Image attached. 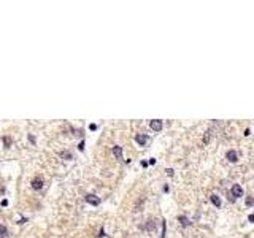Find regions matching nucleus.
Masks as SVG:
<instances>
[{"label":"nucleus","mask_w":254,"mask_h":238,"mask_svg":"<svg viewBox=\"0 0 254 238\" xmlns=\"http://www.w3.org/2000/svg\"><path fill=\"white\" fill-rule=\"evenodd\" d=\"M89 129H91V130H96L97 125H96V124H91V125H89Z\"/></svg>","instance_id":"aec40b11"},{"label":"nucleus","mask_w":254,"mask_h":238,"mask_svg":"<svg viewBox=\"0 0 254 238\" xmlns=\"http://www.w3.org/2000/svg\"><path fill=\"white\" fill-rule=\"evenodd\" d=\"M6 205H8V200L3 199V200H2V206H6Z\"/></svg>","instance_id":"6ab92c4d"},{"label":"nucleus","mask_w":254,"mask_h":238,"mask_svg":"<svg viewBox=\"0 0 254 238\" xmlns=\"http://www.w3.org/2000/svg\"><path fill=\"white\" fill-rule=\"evenodd\" d=\"M84 200H86L87 203H91V205H94V206L100 205V199L97 195H94V194H87V195L84 197Z\"/></svg>","instance_id":"7ed1b4c3"},{"label":"nucleus","mask_w":254,"mask_h":238,"mask_svg":"<svg viewBox=\"0 0 254 238\" xmlns=\"http://www.w3.org/2000/svg\"><path fill=\"white\" fill-rule=\"evenodd\" d=\"M165 172H167V175H168V176H173V173H175V172H173V170H172V168H167V170H165Z\"/></svg>","instance_id":"2eb2a0df"},{"label":"nucleus","mask_w":254,"mask_h":238,"mask_svg":"<svg viewBox=\"0 0 254 238\" xmlns=\"http://www.w3.org/2000/svg\"><path fill=\"white\" fill-rule=\"evenodd\" d=\"M113 154L116 159H123V148L121 146H113Z\"/></svg>","instance_id":"6e6552de"},{"label":"nucleus","mask_w":254,"mask_h":238,"mask_svg":"<svg viewBox=\"0 0 254 238\" xmlns=\"http://www.w3.org/2000/svg\"><path fill=\"white\" fill-rule=\"evenodd\" d=\"M210 200H211V203L216 206V208H221L222 202H221V197H219L218 194H211V195H210Z\"/></svg>","instance_id":"423d86ee"},{"label":"nucleus","mask_w":254,"mask_h":238,"mask_svg":"<svg viewBox=\"0 0 254 238\" xmlns=\"http://www.w3.org/2000/svg\"><path fill=\"white\" fill-rule=\"evenodd\" d=\"M3 143H5V146H6V148H10V146H11V138H8V137H3Z\"/></svg>","instance_id":"ddd939ff"},{"label":"nucleus","mask_w":254,"mask_h":238,"mask_svg":"<svg viewBox=\"0 0 254 238\" xmlns=\"http://www.w3.org/2000/svg\"><path fill=\"white\" fill-rule=\"evenodd\" d=\"M99 237H100V238H103V237H105V230H103V229H100V233H99Z\"/></svg>","instance_id":"f3484780"},{"label":"nucleus","mask_w":254,"mask_h":238,"mask_svg":"<svg viewBox=\"0 0 254 238\" xmlns=\"http://www.w3.org/2000/svg\"><path fill=\"white\" fill-rule=\"evenodd\" d=\"M43 179L42 178H35V179H32V187L35 189V190H38V189H42L43 187Z\"/></svg>","instance_id":"0eeeda50"},{"label":"nucleus","mask_w":254,"mask_h":238,"mask_svg":"<svg viewBox=\"0 0 254 238\" xmlns=\"http://www.w3.org/2000/svg\"><path fill=\"white\" fill-rule=\"evenodd\" d=\"M145 227H146V230H154L156 229V224L152 222V221H148V224Z\"/></svg>","instance_id":"f8f14e48"},{"label":"nucleus","mask_w":254,"mask_h":238,"mask_svg":"<svg viewBox=\"0 0 254 238\" xmlns=\"http://www.w3.org/2000/svg\"><path fill=\"white\" fill-rule=\"evenodd\" d=\"M78 148H80V151H83V149H84V141H81V143H80V146H78Z\"/></svg>","instance_id":"a211bd4d"},{"label":"nucleus","mask_w":254,"mask_h":238,"mask_svg":"<svg viewBox=\"0 0 254 238\" xmlns=\"http://www.w3.org/2000/svg\"><path fill=\"white\" fill-rule=\"evenodd\" d=\"M59 156H60V159H65V161H72V159H73L72 151H62Z\"/></svg>","instance_id":"1a4fd4ad"},{"label":"nucleus","mask_w":254,"mask_h":238,"mask_svg":"<svg viewBox=\"0 0 254 238\" xmlns=\"http://www.w3.org/2000/svg\"><path fill=\"white\" fill-rule=\"evenodd\" d=\"M226 157H227V161L230 162V164H237V162H238V152L233 151V149H230V151L226 152Z\"/></svg>","instance_id":"f03ea898"},{"label":"nucleus","mask_w":254,"mask_h":238,"mask_svg":"<svg viewBox=\"0 0 254 238\" xmlns=\"http://www.w3.org/2000/svg\"><path fill=\"white\" fill-rule=\"evenodd\" d=\"M149 127L154 132H161L162 130V121L161 119H152V121H149Z\"/></svg>","instance_id":"20e7f679"},{"label":"nucleus","mask_w":254,"mask_h":238,"mask_svg":"<svg viewBox=\"0 0 254 238\" xmlns=\"http://www.w3.org/2000/svg\"><path fill=\"white\" fill-rule=\"evenodd\" d=\"M246 205H248V206L254 205V199H253V197H248V199H246Z\"/></svg>","instance_id":"4468645a"},{"label":"nucleus","mask_w":254,"mask_h":238,"mask_svg":"<svg viewBox=\"0 0 254 238\" xmlns=\"http://www.w3.org/2000/svg\"><path fill=\"white\" fill-rule=\"evenodd\" d=\"M135 141H137L140 146H145V145L148 143V135H145V134H137V135H135Z\"/></svg>","instance_id":"39448f33"},{"label":"nucleus","mask_w":254,"mask_h":238,"mask_svg":"<svg viewBox=\"0 0 254 238\" xmlns=\"http://www.w3.org/2000/svg\"><path fill=\"white\" fill-rule=\"evenodd\" d=\"M230 194H232L233 200L238 199V197H243V187L240 184H233L232 189H230Z\"/></svg>","instance_id":"f257e3e1"},{"label":"nucleus","mask_w":254,"mask_h":238,"mask_svg":"<svg viewBox=\"0 0 254 238\" xmlns=\"http://www.w3.org/2000/svg\"><path fill=\"white\" fill-rule=\"evenodd\" d=\"M248 221H249V222H253V224H254V213H253V214H249V216H248Z\"/></svg>","instance_id":"dca6fc26"},{"label":"nucleus","mask_w":254,"mask_h":238,"mask_svg":"<svg viewBox=\"0 0 254 238\" xmlns=\"http://www.w3.org/2000/svg\"><path fill=\"white\" fill-rule=\"evenodd\" d=\"M178 221L181 222V226H184V227H188V226H191V221L188 219L186 216H178Z\"/></svg>","instance_id":"9d476101"},{"label":"nucleus","mask_w":254,"mask_h":238,"mask_svg":"<svg viewBox=\"0 0 254 238\" xmlns=\"http://www.w3.org/2000/svg\"><path fill=\"white\" fill-rule=\"evenodd\" d=\"M5 235H8V229H6L5 226H2V224H0V238H3Z\"/></svg>","instance_id":"9b49d317"}]
</instances>
